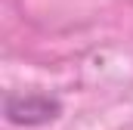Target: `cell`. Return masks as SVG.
Returning a JSON list of instances; mask_svg holds the SVG:
<instances>
[{
	"label": "cell",
	"mask_w": 133,
	"mask_h": 130,
	"mask_svg": "<svg viewBox=\"0 0 133 130\" xmlns=\"http://www.w3.org/2000/svg\"><path fill=\"white\" fill-rule=\"evenodd\" d=\"M3 115L9 124H22V127H37V124H50L62 115V102L50 93L28 90V93H6L3 99Z\"/></svg>",
	"instance_id": "obj_1"
}]
</instances>
